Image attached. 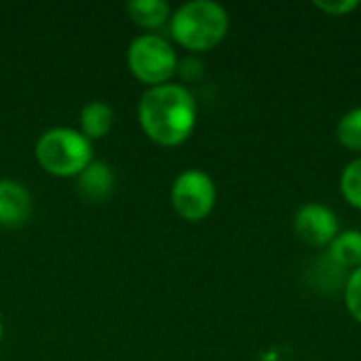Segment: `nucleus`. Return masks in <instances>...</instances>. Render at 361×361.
<instances>
[{
  "instance_id": "15",
  "label": "nucleus",
  "mask_w": 361,
  "mask_h": 361,
  "mask_svg": "<svg viewBox=\"0 0 361 361\" xmlns=\"http://www.w3.org/2000/svg\"><path fill=\"white\" fill-rule=\"evenodd\" d=\"M313 6L330 17H347L360 8L357 0H315Z\"/></svg>"
},
{
  "instance_id": "12",
  "label": "nucleus",
  "mask_w": 361,
  "mask_h": 361,
  "mask_svg": "<svg viewBox=\"0 0 361 361\" xmlns=\"http://www.w3.org/2000/svg\"><path fill=\"white\" fill-rule=\"evenodd\" d=\"M336 140L343 148L361 152V106L345 112L336 125Z\"/></svg>"
},
{
  "instance_id": "5",
  "label": "nucleus",
  "mask_w": 361,
  "mask_h": 361,
  "mask_svg": "<svg viewBox=\"0 0 361 361\" xmlns=\"http://www.w3.org/2000/svg\"><path fill=\"white\" fill-rule=\"evenodd\" d=\"M218 190L209 173L203 169L182 171L171 186V205L176 214L188 222L205 220L216 207Z\"/></svg>"
},
{
  "instance_id": "9",
  "label": "nucleus",
  "mask_w": 361,
  "mask_h": 361,
  "mask_svg": "<svg viewBox=\"0 0 361 361\" xmlns=\"http://www.w3.org/2000/svg\"><path fill=\"white\" fill-rule=\"evenodd\" d=\"M328 258L341 271H355L361 267V231L347 228L328 245Z\"/></svg>"
},
{
  "instance_id": "16",
  "label": "nucleus",
  "mask_w": 361,
  "mask_h": 361,
  "mask_svg": "<svg viewBox=\"0 0 361 361\" xmlns=\"http://www.w3.org/2000/svg\"><path fill=\"white\" fill-rule=\"evenodd\" d=\"M2 332H4V330H2V319H0V341H2Z\"/></svg>"
},
{
  "instance_id": "1",
  "label": "nucleus",
  "mask_w": 361,
  "mask_h": 361,
  "mask_svg": "<svg viewBox=\"0 0 361 361\" xmlns=\"http://www.w3.org/2000/svg\"><path fill=\"white\" fill-rule=\"evenodd\" d=\"M197 114L195 95L176 82L150 87L137 104V118L144 133L161 146L186 142L195 131Z\"/></svg>"
},
{
  "instance_id": "7",
  "label": "nucleus",
  "mask_w": 361,
  "mask_h": 361,
  "mask_svg": "<svg viewBox=\"0 0 361 361\" xmlns=\"http://www.w3.org/2000/svg\"><path fill=\"white\" fill-rule=\"evenodd\" d=\"M32 214V195L17 180H0V224L21 226Z\"/></svg>"
},
{
  "instance_id": "6",
  "label": "nucleus",
  "mask_w": 361,
  "mask_h": 361,
  "mask_svg": "<svg viewBox=\"0 0 361 361\" xmlns=\"http://www.w3.org/2000/svg\"><path fill=\"white\" fill-rule=\"evenodd\" d=\"M294 231L302 243L328 247L341 233V222L332 207L324 203H305L294 214Z\"/></svg>"
},
{
  "instance_id": "14",
  "label": "nucleus",
  "mask_w": 361,
  "mask_h": 361,
  "mask_svg": "<svg viewBox=\"0 0 361 361\" xmlns=\"http://www.w3.org/2000/svg\"><path fill=\"white\" fill-rule=\"evenodd\" d=\"M343 294H345V307L349 315L361 326V267L347 275Z\"/></svg>"
},
{
  "instance_id": "2",
  "label": "nucleus",
  "mask_w": 361,
  "mask_h": 361,
  "mask_svg": "<svg viewBox=\"0 0 361 361\" xmlns=\"http://www.w3.org/2000/svg\"><path fill=\"white\" fill-rule=\"evenodd\" d=\"M231 27L226 8L214 0H190L171 13L169 30L178 44L192 53L218 47Z\"/></svg>"
},
{
  "instance_id": "10",
  "label": "nucleus",
  "mask_w": 361,
  "mask_h": 361,
  "mask_svg": "<svg viewBox=\"0 0 361 361\" xmlns=\"http://www.w3.org/2000/svg\"><path fill=\"white\" fill-rule=\"evenodd\" d=\"M114 125V110L110 104L95 99L80 110V133L89 140H99L110 133Z\"/></svg>"
},
{
  "instance_id": "13",
  "label": "nucleus",
  "mask_w": 361,
  "mask_h": 361,
  "mask_svg": "<svg viewBox=\"0 0 361 361\" xmlns=\"http://www.w3.org/2000/svg\"><path fill=\"white\" fill-rule=\"evenodd\" d=\"M338 190L353 209L361 212V157L345 165L338 178Z\"/></svg>"
},
{
  "instance_id": "11",
  "label": "nucleus",
  "mask_w": 361,
  "mask_h": 361,
  "mask_svg": "<svg viewBox=\"0 0 361 361\" xmlns=\"http://www.w3.org/2000/svg\"><path fill=\"white\" fill-rule=\"evenodd\" d=\"M127 13L133 23L142 27H161L171 19V8L165 0H131Z\"/></svg>"
},
{
  "instance_id": "4",
  "label": "nucleus",
  "mask_w": 361,
  "mask_h": 361,
  "mask_svg": "<svg viewBox=\"0 0 361 361\" xmlns=\"http://www.w3.org/2000/svg\"><path fill=\"white\" fill-rule=\"evenodd\" d=\"M178 55L173 44L159 34H142L127 49V66L135 78L159 87L169 82L178 72Z\"/></svg>"
},
{
  "instance_id": "8",
  "label": "nucleus",
  "mask_w": 361,
  "mask_h": 361,
  "mask_svg": "<svg viewBox=\"0 0 361 361\" xmlns=\"http://www.w3.org/2000/svg\"><path fill=\"white\" fill-rule=\"evenodd\" d=\"M76 178H78V192L93 203L108 199L114 186V173L110 165L104 161H91L85 167V171H80Z\"/></svg>"
},
{
  "instance_id": "3",
  "label": "nucleus",
  "mask_w": 361,
  "mask_h": 361,
  "mask_svg": "<svg viewBox=\"0 0 361 361\" xmlns=\"http://www.w3.org/2000/svg\"><path fill=\"white\" fill-rule=\"evenodd\" d=\"M36 159L47 173L72 178L85 171V167L93 161V146L91 140L78 129L53 127L38 137Z\"/></svg>"
}]
</instances>
